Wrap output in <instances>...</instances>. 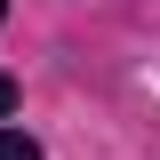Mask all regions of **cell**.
Wrapping results in <instances>:
<instances>
[{"mask_svg": "<svg viewBox=\"0 0 160 160\" xmlns=\"http://www.w3.org/2000/svg\"><path fill=\"white\" fill-rule=\"evenodd\" d=\"M0 160H40V144L24 136V128H0Z\"/></svg>", "mask_w": 160, "mask_h": 160, "instance_id": "1", "label": "cell"}, {"mask_svg": "<svg viewBox=\"0 0 160 160\" xmlns=\"http://www.w3.org/2000/svg\"><path fill=\"white\" fill-rule=\"evenodd\" d=\"M0 112H16V88H8V80H0Z\"/></svg>", "mask_w": 160, "mask_h": 160, "instance_id": "2", "label": "cell"}, {"mask_svg": "<svg viewBox=\"0 0 160 160\" xmlns=\"http://www.w3.org/2000/svg\"><path fill=\"white\" fill-rule=\"evenodd\" d=\"M0 16H8V0H0Z\"/></svg>", "mask_w": 160, "mask_h": 160, "instance_id": "3", "label": "cell"}]
</instances>
